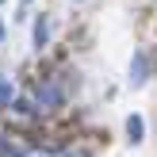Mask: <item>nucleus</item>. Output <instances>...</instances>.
Segmentation results:
<instances>
[{
  "label": "nucleus",
  "mask_w": 157,
  "mask_h": 157,
  "mask_svg": "<svg viewBox=\"0 0 157 157\" xmlns=\"http://www.w3.org/2000/svg\"><path fill=\"white\" fill-rule=\"evenodd\" d=\"M61 100H65V84L58 77H46L35 88V107L38 111H54V107H61Z\"/></svg>",
  "instance_id": "obj_1"
},
{
  "label": "nucleus",
  "mask_w": 157,
  "mask_h": 157,
  "mask_svg": "<svg viewBox=\"0 0 157 157\" xmlns=\"http://www.w3.org/2000/svg\"><path fill=\"white\" fill-rule=\"evenodd\" d=\"M0 4H4V0H0Z\"/></svg>",
  "instance_id": "obj_10"
},
{
  "label": "nucleus",
  "mask_w": 157,
  "mask_h": 157,
  "mask_svg": "<svg viewBox=\"0 0 157 157\" xmlns=\"http://www.w3.org/2000/svg\"><path fill=\"white\" fill-rule=\"evenodd\" d=\"M146 73H150V58L138 50L134 61H130V84H146Z\"/></svg>",
  "instance_id": "obj_2"
},
{
  "label": "nucleus",
  "mask_w": 157,
  "mask_h": 157,
  "mask_svg": "<svg viewBox=\"0 0 157 157\" xmlns=\"http://www.w3.org/2000/svg\"><path fill=\"white\" fill-rule=\"evenodd\" d=\"M23 157H42V153H23Z\"/></svg>",
  "instance_id": "obj_8"
},
{
  "label": "nucleus",
  "mask_w": 157,
  "mask_h": 157,
  "mask_svg": "<svg viewBox=\"0 0 157 157\" xmlns=\"http://www.w3.org/2000/svg\"><path fill=\"white\" fill-rule=\"evenodd\" d=\"M46 42H50V19H46V15H38V19H35V46L42 50Z\"/></svg>",
  "instance_id": "obj_4"
},
{
  "label": "nucleus",
  "mask_w": 157,
  "mask_h": 157,
  "mask_svg": "<svg viewBox=\"0 0 157 157\" xmlns=\"http://www.w3.org/2000/svg\"><path fill=\"white\" fill-rule=\"evenodd\" d=\"M0 42H4V23H0Z\"/></svg>",
  "instance_id": "obj_7"
},
{
  "label": "nucleus",
  "mask_w": 157,
  "mask_h": 157,
  "mask_svg": "<svg viewBox=\"0 0 157 157\" xmlns=\"http://www.w3.org/2000/svg\"><path fill=\"white\" fill-rule=\"evenodd\" d=\"M127 138H130L134 146L146 138V119H142V115H127Z\"/></svg>",
  "instance_id": "obj_3"
},
{
  "label": "nucleus",
  "mask_w": 157,
  "mask_h": 157,
  "mask_svg": "<svg viewBox=\"0 0 157 157\" xmlns=\"http://www.w3.org/2000/svg\"><path fill=\"white\" fill-rule=\"evenodd\" d=\"M12 111L15 115H31V111H38V107H35V100H12Z\"/></svg>",
  "instance_id": "obj_6"
},
{
  "label": "nucleus",
  "mask_w": 157,
  "mask_h": 157,
  "mask_svg": "<svg viewBox=\"0 0 157 157\" xmlns=\"http://www.w3.org/2000/svg\"><path fill=\"white\" fill-rule=\"evenodd\" d=\"M12 100H15V84L8 77H0V107H12Z\"/></svg>",
  "instance_id": "obj_5"
},
{
  "label": "nucleus",
  "mask_w": 157,
  "mask_h": 157,
  "mask_svg": "<svg viewBox=\"0 0 157 157\" xmlns=\"http://www.w3.org/2000/svg\"><path fill=\"white\" fill-rule=\"evenodd\" d=\"M65 157H73V153H65Z\"/></svg>",
  "instance_id": "obj_9"
}]
</instances>
